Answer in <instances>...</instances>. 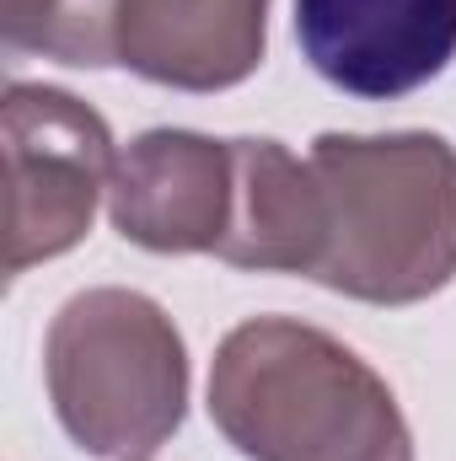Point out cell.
Listing matches in <instances>:
<instances>
[{
    "label": "cell",
    "instance_id": "6da1fadb",
    "mask_svg": "<svg viewBox=\"0 0 456 461\" xmlns=\"http://www.w3.org/2000/svg\"><path fill=\"white\" fill-rule=\"evenodd\" d=\"M210 408L252 461H408L392 392L312 328L252 322L231 333Z\"/></svg>",
    "mask_w": 456,
    "mask_h": 461
},
{
    "label": "cell",
    "instance_id": "7a4b0ae2",
    "mask_svg": "<svg viewBox=\"0 0 456 461\" xmlns=\"http://www.w3.org/2000/svg\"><path fill=\"white\" fill-rule=\"evenodd\" d=\"M328 199L317 279L365 301H419L456 268V156L435 134L317 140Z\"/></svg>",
    "mask_w": 456,
    "mask_h": 461
},
{
    "label": "cell",
    "instance_id": "3957f363",
    "mask_svg": "<svg viewBox=\"0 0 456 461\" xmlns=\"http://www.w3.org/2000/svg\"><path fill=\"white\" fill-rule=\"evenodd\" d=\"M11 49L129 65L167 86H231L263 54V0H5Z\"/></svg>",
    "mask_w": 456,
    "mask_h": 461
},
{
    "label": "cell",
    "instance_id": "277c9868",
    "mask_svg": "<svg viewBox=\"0 0 456 461\" xmlns=\"http://www.w3.org/2000/svg\"><path fill=\"white\" fill-rule=\"evenodd\" d=\"M49 386L87 451H150L183 419V348L140 295H76L49 333Z\"/></svg>",
    "mask_w": 456,
    "mask_h": 461
},
{
    "label": "cell",
    "instance_id": "5b68a950",
    "mask_svg": "<svg viewBox=\"0 0 456 461\" xmlns=\"http://www.w3.org/2000/svg\"><path fill=\"white\" fill-rule=\"evenodd\" d=\"M11 274L32 258L65 252L87 221L108 172V129L76 97L49 86H11Z\"/></svg>",
    "mask_w": 456,
    "mask_h": 461
},
{
    "label": "cell",
    "instance_id": "8992f818",
    "mask_svg": "<svg viewBox=\"0 0 456 461\" xmlns=\"http://www.w3.org/2000/svg\"><path fill=\"white\" fill-rule=\"evenodd\" d=\"M306 65L365 103H392L456 59V0H296Z\"/></svg>",
    "mask_w": 456,
    "mask_h": 461
},
{
    "label": "cell",
    "instance_id": "52a82bcc",
    "mask_svg": "<svg viewBox=\"0 0 456 461\" xmlns=\"http://www.w3.org/2000/svg\"><path fill=\"white\" fill-rule=\"evenodd\" d=\"M231 172V145L215 150L199 134H145L118 177L114 221L129 241L156 252H188V247H221V210Z\"/></svg>",
    "mask_w": 456,
    "mask_h": 461
}]
</instances>
